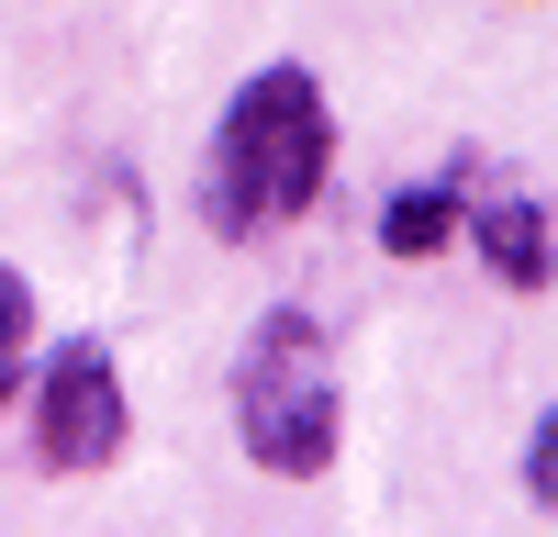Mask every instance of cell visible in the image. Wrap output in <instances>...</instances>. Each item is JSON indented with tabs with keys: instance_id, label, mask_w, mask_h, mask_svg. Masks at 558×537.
Here are the masks:
<instances>
[{
	"instance_id": "1",
	"label": "cell",
	"mask_w": 558,
	"mask_h": 537,
	"mask_svg": "<svg viewBox=\"0 0 558 537\" xmlns=\"http://www.w3.org/2000/svg\"><path fill=\"white\" fill-rule=\"evenodd\" d=\"M324 168H336V112H324V79L313 68H257L235 90V112L213 134V224L223 236H268V224L313 213Z\"/></svg>"
},
{
	"instance_id": "2",
	"label": "cell",
	"mask_w": 558,
	"mask_h": 537,
	"mask_svg": "<svg viewBox=\"0 0 558 537\" xmlns=\"http://www.w3.org/2000/svg\"><path fill=\"white\" fill-rule=\"evenodd\" d=\"M235 437L268 481H324L336 470V358H324V325L302 302H279L246 325L235 358Z\"/></svg>"
},
{
	"instance_id": "3",
	"label": "cell",
	"mask_w": 558,
	"mask_h": 537,
	"mask_svg": "<svg viewBox=\"0 0 558 537\" xmlns=\"http://www.w3.org/2000/svg\"><path fill=\"white\" fill-rule=\"evenodd\" d=\"M34 460L78 481V470H112L123 460V370L101 336H68L34 381Z\"/></svg>"
},
{
	"instance_id": "4",
	"label": "cell",
	"mask_w": 558,
	"mask_h": 537,
	"mask_svg": "<svg viewBox=\"0 0 558 537\" xmlns=\"http://www.w3.org/2000/svg\"><path fill=\"white\" fill-rule=\"evenodd\" d=\"M470 224H481V258H492L502 291H547V258H558L547 247V202H481Z\"/></svg>"
},
{
	"instance_id": "5",
	"label": "cell",
	"mask_w": 558,
	"mask_h": 537,
	"mask_svg": "<svg viewBox=\"0 0 558 537\" xmlns=\"http://www.w3.org/2000/svg\"><path fill=\"white\" fill-rule=\"evenodd\" d=\"M447 236H458V191H436V179H425V191H391V213H380L391 258H436Z\"/></svg>"
},
{
	"instance_id": "6",
	"label": "cell",
	"mask_w": 558,
	"mask_h": 537,
	"mask_svg": "<svg viewBox=\"0 0 558 537\" xmlns=\"http://www.w3.org/2000/svg\"><path fill=\"white\" fill-rule=\"evenodd\" d=\"M23 336H34V281L0 268V392H12V370H23Z\"/></svg>"
},
{
	"instance_id": "7",
	"label": "cell",
	"mask_w": 558,
	"mask_h": 537,
	"mask_svg": "<svg viewBox=\"0 0 558 537\" xmlns=\"http://www.w3.org/2000/svg\"><path fill=\"white\" fill-rule=\"evenodd\" d=\"M547 460H558V426L536 415V448H525V492H536V515L558 504V470H547Z\"/></svg>"
}]
</instances>
